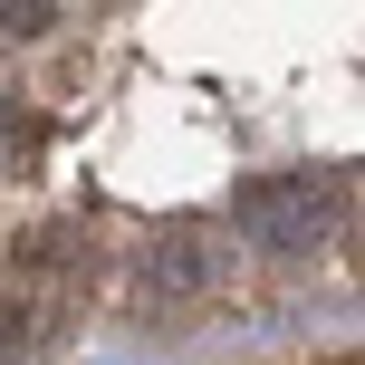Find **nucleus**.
Here are the masks:
<instances>
[{
	"label": "nucleus",
	"instance_id": "nucleus-1",
	"mask_svg": "<svg viewBox=\"0 0 365 365\" xmlns=\"http://www.w3.org/2000/svg\"><path fill=\"white\" fill-rule=\"evenodd\" d=\"M240 231L259 240V250H317V240L336 231V182L327 173H259V182H240Z\"/></svg>",
	"mask_w": 365,
	"mask_h": 365
},
{
	"label": "nucleus",
	"instance_id": "nucleus-2",
	"mask_svg": "<svg viewBox=\"0 0 365 365\" xmlns=\"http://www.w3.org/2000/svg\"><path fill=\"white\" fill-rule=\"evenodd\" d=\"M145 279H154V289H202V240H192V231H173L164 250L145 259Z\"/></svg>",
	"mask_w": 365,
	"mask_h": 365
},
{
	"label": "nucleus",
	"instance_id": "nucleus-3",
	"mask_svg": "<svg viewBox=\"0 0 365 365\" xmlns=\"http://www.w3.org/2000/svg\"><path fill=\"white\" fill-rule=\"evenodd\" d=\"M48 0H0V38H38V29H48Z\"/></svg>",
	"mask_w": 365,
	"mask_h": 365
}]
</instances>
